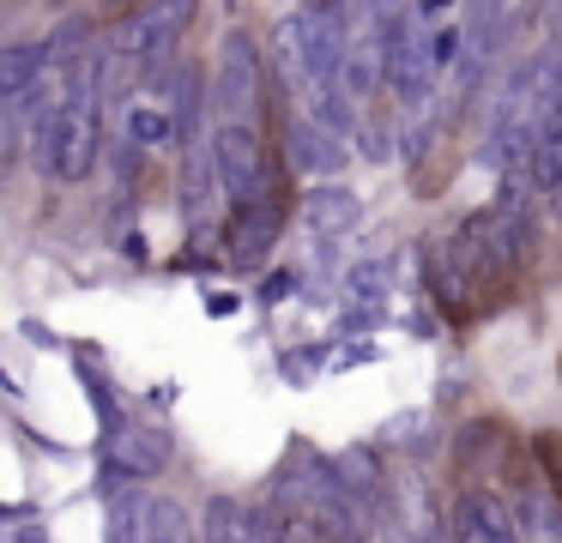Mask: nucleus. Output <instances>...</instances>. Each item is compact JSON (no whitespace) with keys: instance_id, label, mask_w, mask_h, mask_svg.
Listing matches in <instances>:
<instances>
[{"instance_id":"nucleus-1","label":"nucleus","mask_w":562,"mask_h":543,"mask_svg":"<svg viewBox=\"0 0 562 543\" xmlns=\"http://www.w3.org/2000/svg\"><path fill=\"white\" fill-rule=\"evenodd\" d=\"M194 7H200V0H151V7L127 24V48H122V55H127V67H134L139 79H158V72L176 60L188 24H194Z\"/></svg>"},{"instance_id":"nucleus-2","label":"nucleus","mask_w":562,"mask_h":543,"mask_svg":"<svg viewBox=\"0 0 562 543\" xmlns=\"http://www.w3.org/2000/svg\"><path fill=\"white\" fill-rule=\"evenodd\" d=\"M212 169H218V188L231 193V200L272 193L267 145H260L255 121H218V127H212Z\"/></svg>"},{"instance_id":"nucleus-3","label":"nucleus","mask_w":562,"mask_h":543,"mask_svg":"<svg viewBox=\"0 0 562 543\" xmlns=\"http://www.w3.org/2000/svg\"><path fill=\"white\" fill-rule=\"evenodd\" d=\"M260 97V48L248 31L218 36V67H212V103L224 109V121H243Z\"/></svg>"},{"instance_id":"nucleus-4","label":"nucleus","mask_w":562,"mask_h":543,"mask_svg":"<svg viewBox=\"0 0 562 543\" xmlns=\"http://www.w3.org/2000/svg\"><path fill=\"white\" fill-rule=\"evenodd\" d=\"M279 229H284L279 188L255 193V200H231V212H224V253H231L236 265H255L260 253L279 241Z\"/></svg>"},{"instance_id":"nucleus-5","label":"nucleus","mask_w":562,"mask_h":543,"mask_svg":"<svg viewBox=\"0 0 562 543\" xmlns=\"http://www.w3.org/2000/svg\"><path fill=\"white\" fill-rule=\"evenodd\" d=\"M448 531H453V543H526L514 507L502 501L496 489H460L453 495Z\"/></svg>"},{"instance_id":"nucleus-6","label":"nucleus","mask_w":562,"mask_h":543,"mask_svg":"<svg viewBox=\"0 0 562 543\" xmlns=\"http://www.w3.org/2000/svg\"><path fill=\"white\" fill-rule=\"evenodd\" d=\"M272 67L296 84L303 103L321 91V72H315V12H291V19L272 24Z\"/></svg>"},{"instance_id":"nucleus-7","label":"nucleus","mask_w":562,"mask_h":543,"mask_svg":"<svg viewBox=\"0 0 562 543\" xmlns=\"http://www.w3.org/2000/svg\"><path fill=\"white\" fill-rule=\"evenodd\" d=\"M357 217H363V200H357V193L345 188V181H333V176H327V181H315V188L303 193V224L315 229L321 241L339 236V229H351Z\"/></svg>"},{"instance_id":"nucleus-8","label":"nucleus","mask_w":562,"mask_h":543,"mask_svg":"<svg viewBox=\"0 0 562 543\" xmlns=\"http://www.w3.org/2000/svg\"><path fill=\"white\" fill-rule=\"evenodd\" d=\"M164 477L170 471V434L164 429H122L115 434V459H110V477Z\"/></svg>"},{"instance_id":"nucleus-9","label":"nucleus","mask_w":562,"mask_h":543,"mask_svg":"<svg viewBox=\"0 0 562 543\" xmlns=\"http://www.w3.org/2000/svg\"><path fill=\"white\" fill-rule=\"evenodd\" d=\"M49 79V43H0V109Z\"/></svg>"},{"instance_id":"nucleus-10","label":"nucleus","mask_w":562,"mask_h":543,"mask_svg":"<svg viewBox=\"0 0 562 543\" xmlns=\"http://www.w3.org/2000/svg\"><path fill=\"white\" fill-rule=\"evenodd\" d=\"M284 139H291V169H308V176H333V169L345 163L339 133H333V127H321L315 115H296Z\"/></svg>"},{"instance_id":"nucleus-11","label":"nucleus","mask_w":562,"mask_h":543,"mask_svg":"<svg viewBox=\"0 0 562 543\" xmlns=\"http://www.w3.org/2000/svg\"><path fill=\"white\" fill-rule=\"evenodd\" d=\"M122 133H127V145H146V151L182 139V133H176V115H164V109H151V103H127L122 109Z\"/></svg>"},{"instance_id":"nucleus-12","label":"nucleus","mask_w":562,"mask_h":543,"mask_svg":"<svg viewBox=\"0 0 562 543\" xmlns=\"http://www.w3.org/2000/svg\"><path fill=\"white\" fill-rule=\"evenodd\" d=\"M146 543H188V513L176 501H146Z\"/></svg>"},{"instance_id":"nucleus-13","label":"nucleus","mask_w":562,"mask_h":543,"mask_svg":"<svg viewBox=\"0 0 562 543\" xmlns=\"http://www.w3.org/2000/svg\"><path fill=\"white\" fill-rule=\"evenodd\" d=\"M387 272H393L387 260H375V265H357V272H351V296H381V284H387Z\"/></svg>"},{"instance_id":"nucleus-14","label":"nucleus","mask_w":562,"mask_h":543,"mask_svg":"<svg viewBox=\"0 0 562 543\" xmlns=\"http://www.w3.org/2000/svg\"><path fill=\"white\" fill-rule=\"evenodd\" d=\"M291 284H296L291 272H272L267 284H260V296H267V302H279V296H291Z\"/></svg>"},{"instance_id":"nucleus-15","label":"nucleus","mask_w":562,"mask_h":543,"mask_svg":"<svg viewBox=\"0 0 562 543\" xmlns=\"http://www.w3.org/2000/svg\"><path fill=\"white\" fill-rule=\"evenodd\" d=\"M538 453H544V465H550V471H557V495H562V453H557V446H550V441L538 446Z\"/></svg>"},{"instance_id":"nucleus-16","label":"nucleus","mask_w":562,"mask_h":543,"mask_svg":"<svg viewBox=\"0 0 562 543\" xmlns=\"http://www.w3.org/2000/svg\"><path fill=\"white\" fill-rule=\"evenodd\" d=\"M13 543H49V531H37V525H25V531H19V538Z\"/></svg>"},{"instance_id":"nucleus-17","label":"nucleus","mask_w":562,"mask_h":543,"mask_svg":"<svg viewBox=\"0 0 562 543\" xmlns=\"http://www.w3.org/2000/svg\"><path fill=\"white\" fill-rule=\"evenodd\" d=\"M417 12H424V19H436V12H448V0H424Z\"/></svg>"},{"instance_id":"nucleus-18","label":"nucleus","mask_w":562,"mask_h":543,"mask_svg":"<svg viewBox=\"0 0 562 543\" xmlns=\"http://www.w3.org/2000/svg\"><path fill=\"white\" fill-rule=\"evenodd\" d=\"M550 212H557V224H562V181L550 188Z\"/></svg>"}]
</instances>
